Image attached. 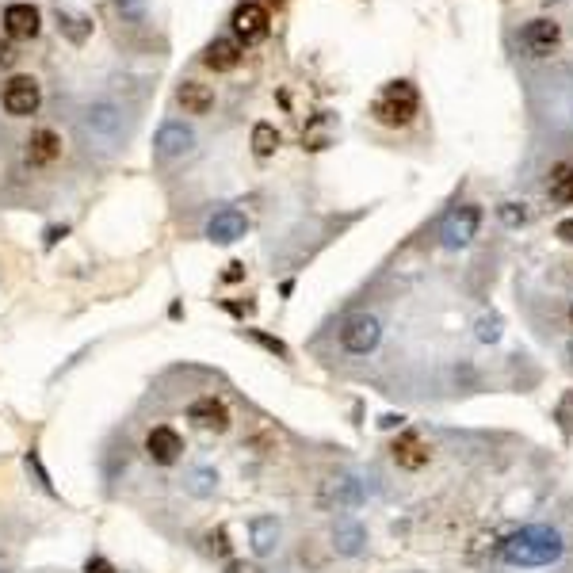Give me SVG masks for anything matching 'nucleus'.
<instances>
[{"label": "nucleus", "mask_w": 573, "mask_h": 573, "mask_svg": "<svg viewBox=\"0 0 573 573\" xmlns=\"http://www.w3.org/2000/svg\"><path fill=\"white\" fill-rule=\"evenodd\" d=\"M0 104L8 115H16V119H27V115H35L39 104H43V92H39V81L35 77H12L8 85H4V96H0Z\"/></svg>", "instance_id": "nucleus-3"}, {"label": "nucleus", "mask_w": 573, "mask_h": 573, "mask_svg": "<svg viewBox=\"0 0 573 573\" xmlns=\"http://www.w3.org/2000/svg\"><path fill=\"white\" fill-rule=\"evenodd\" d=\"M58 157H62L58 130H50V127L31 130V138H27V165H31V169H46V165H54Z\"/></svg>", "instance_id": "nucleus-7"}, {"label": "nucleus", "mask_w": 573, "mask_h": 573, "mask_svg": "<svg viewBox=\"0 0 573 573\" xmlns=\"http://www.w3.org/2000/svg\"><path fill=\"white\" fill-rule=\"evenodd\" d=\"M360 547H363L360 524H340L337 528V551L340 554H360Z\"/></svg>", "instance_id": "nucleus-21"}, {"label": "nucleus", "mask_w": 573, "mask_h": 573, "mask_svg": "<svg viewBox=\"0 0 573 573\" xmlns=\"http://www.w3.org/2000/svg\"><path fill=\"white\" fill-rule=\"evenodd\" d=\"M276 539H279V524L272 516L253 520V551L256 554H272L276 551Z\"/></svg>", "instance_id": "nucleus-18"}, {"label": "nucleus", "mask_w": 573, "mask_h": 573, "mask_svg": "<svg viewBox=\"0 0 573 573\" xmlns=\"http://www.w3.org/2000/svg\"><path fill=\"white\" fill-rule=\"evenodd\" d=\"M188 421H195L199 428L226 432V428H230V409H226V402H222V398L207 394V398H195V402L188 405Z\"/></svg>", "instance_id": "nucleus-10"}, {"label": "nucleus", "mask_w": 573, "mask_h": 573, "mask_svg": "<svg viewBox=\"0 0 573 573\" xmlns=\"http://www.w3.org/2000/svg\"><path fill=\"white\" fill-rule=\"evenodd\" d=\"M85 573H115V566H111L107 558H100V554H96V558H88V562H85Z\"/></svg>", "instance_id": "nucleus-24"}, {"label": "nucleus", "mask_w": 573, "mask_h": 573, "mask_svg": "<svg viewBox=\"0 0 573 573\" xmlns=\"http://www.w3.org/2000/svg\"><path fill=\"white\" fill-rule=\"evenodd\" d=\"M279 149V130L272 123H256L253 127V153L256 157H272Z\"/></svg>", "instance_id": "nucleus-20"}, {"label": "nucleus", "mask_w": 573, "mask_h": 573, "mask_svg": "<svg viewBox=\"0 0 573 573\" xmlns=\"http://www.w3.org/2000/svg\"><path fill=\"white\" fill-rule=\"evenodd\" d=\"M146 455L157 463V467H172V463H180V455H184V436L169 425H157L146 432Z\"/></svg>", "instance_id": "nucleus-4"}, {"label": "nucleus", "mask_w": 573, "mask_h": 573, "mask_svg": "<svg viewBox=\"0 0 573 573\" xmlns=\"http://www.w3.org/2000/svg\"><path fill=\"white\" fill-rule=\"evenodd\" d=\"M249 337L260 344V348H268L272 356H279V360H287V344L283 340H276V337H268V333H256V329H249Z\"/></svg>", "instance_id": "nucleus-22"}, {"label": "nucleus", "mask_w": 573, "mask_h": 573, "mask_svg": "<svg viewBox=\"0 0 573 573\" xmlns=\"http://www.w3.org/2000/svg\"><path fill=\"white\" fill-rule=\"evenodd\" d=\"M394 463L402 470L428 467V444L417 432H405V436H398V444H394Z\"/></svg>", "instance_id": "nucleus-14"}, {"label": "nucleus", "mask_w": 573, "mask_h": 573, "mask_svg": "<svg viewBox=\"0 0 573 573\" xmlns=\"http://www.w3.org/2000/svg\"><path fill=\"white\" fill-rule=\"evenodd\" d=\"M382 329L375 318H367V314H360V318H352L344 329H340V344L352 352V356H367V352H375V344H379Z\"/></svg>", "instance_id": "nucleus-5"}, {"label": "nucleus", "mask_w": 573, "mask_h": 573, "mask_svg": "<svg viewBox=\"0 0 573 573\" xmlns=\"http://www.w3.org/2000/svg\"><path fill=\"white\" fill-rule=\"evenodd\" d=\"M570 325H573V302H570Z\"/></svg>", "instance_id": "nucleus-27"}, {"label": "nucleus", "mask_w": 573, "mask_h": 573, "mask_svg": "<svg viewBox=\"0 0 573 573\" xmlns=\"http://www.w3.org/2000/svg\"><path fill=\"white\" fill-rule=\"evenodd\" d=\"M417 111H421V96H417V88L409 85V81H390V85L375 96V104H371V119L382 123V127H405V123H413V115H417Z\"/></svg>", "instance_id": "nucleus-2"}, {"label": "nucleus", "mask_w": 573, "mask_h": 573, "mask_svg": "<svg viewBox=\"0 0 573 573\" xmlns=\"http://www.w3.org/2000/svg\"><path fill=\"white\" fill-rule=\"evenodd\" d=\"M245 234H249V218L241 211H234V207L218 211L211 222H207V237H211L214 245H234V241H241Z\"/></svg>", "instance_id": "nucleus-8"}, {"label": "nucleus", "mask_w": 573, "mask_h": 573, "mask_svg": "<svg viewBox=\"0 0 573 573\" xmlns=\"http://www.w3.org/2000/svg\"><path fill=\"white\" fill-rule=\"evenodd\" d=\"M547 195L554 203H573V161L554 165L551 180H547Z\"/></svg>", "instance_id": "nucleus-17"}, {"label": "nucleus", "mask_w": 573, "mask_h": 573, "mask_svg": "<svg viewBox=\"0 0 573 573\" xmlns=\"http://www.w3.org/2000/svg\"><path fill=\"white\" fill-rule=\"evenodd\" d=\"M4 31L12 39H35L39 35V8H31V4H8L4 8Z\"/></svg>", "instance_id": "nucleus-13"}, {"label": "nucleus", "mask_w": 573, "mask_h": 573, "mask_svg": "<svg viewBox=\"0 0 573 573\" xmlns=\"http://www.w3.org/2000/svg\"><path fill=\"white\" fill-rule=\"evenodd\" d=\"M558 554H562V535L554 528H543V524H531V528L516 531V535L505 539V547H501V558H505L509 566H520V570L551 566Z\"/></svg>", "instance_id": "nucleus-1"}, {"label": "nucleus", "mask_w": 573, "mask_h": 573, "mask_svg": "<svg viewBox=\"0 0 573 573\" xmlns=\"http://www.w3.org/2000/svg\"><path fill=\"white\" fill-rule=\"evenodd\" d=\"M501 218H505V226H524L528 211H524V203H505V207H501Z\"/></svg>", "instance_id": "nucleus-23"}, {"label": "nucleus", "mask_w": 573, "mask_h": 573, "mask_svg": "<svg viewBox=\"0 0 573 573\" xmlns=\"http://www.w3.org/2000/svg\"><path fill=\"white\" fill-rule=\"evenodd\" d=\"M88 130H96V134H104V138H115L119 134V115H115V107H92L88 111Z\"/></svg>", "instance_id": "nucleus-19"}, {"label": "nucleus", "mask_w": 573, "mask_h": 573, "mask_svg": "<svg viewBox=\"0 0 573 573\" xmlns=\"http://www.w3.org/2000/svg\"><path fill=\"white\" fill-rule=\"evenodd\" d=\"M554 234L562 237V241H573V218H566V222H558V230Z\"/></svg>", "instance_id": "nucleus-25"}, {"label": "nucleus", "mask_w": 573, "mask_h": 573, "mask_svg": "<svg viewBox=\"0 0 573 573\" xmlns=\"http://www.w3.org/2000/svg\"><path fill=\"white\" fill-rule=\"evenodd\" d=\"M478 226H482V211H478L474 203L459 207V211L444 222V245L447 249H463V245H470V237L478 234Z\"/></svg>", "instance_id": "nucleus-6"}, {"label": "nucleus", "mask_w": 573, "mask_h": 573, "mask_svg": "<svg viewBox=\"0 0 573 573\" xmlns=\"http://www.w3.org/2000/svg\"><path fill=\"white\" fill-rule=\"evenodd\" d=\"M234 31L237 39H245V43H256V39H264L268 35V12H264V4H241L234 12Z\"/></svg>", "instance_id": "nucleus-11"}, {"label": "nucleus", "mask_w": 573, "mask_h": 573, "mask_svg": "<svg viewBox=\"0 0 573 573\" xmlns=\"http://www.w3.org/2000/svg\"><path fill=\"white\" fill-rule=\"evenodd\" d=\"M176 104L184 107L188 115H207V111L214 107V88L199 85V81H184L180 92H176Z\"/></svg>", "instance_id": "nucleus-16"}, {"label": "nucleus", "mask_w": 573, "mask_h": 573, "mask_svg": "<svg viewBox=\"0 0 573 573\" xmlns=\"http://www.w3.org/2000/svg\"><path fill=\"white\" fill-rule=\"evenodd\" d=\"M191 146H195V134H191L184 123H165V127L157 130V157H161V161L184 157Z\"/></svg>", "instance_id": "nucleus-12"}, {"label": "nucleus", "mask_w": 573, "mask_h": 573, "mask_svg": "<svg viewBox=\"0 0 573 573\" xmlns=\"http://www.w3.org/2000/svg\"><path fill=\"white\" fill-rule=\"evenodd\" d=\"M241 276H245V264H230V272H226L222 279H226V283H237Z\"/></svg>", "instance_id": "nucleus-26"}, {"label": "nucleus", "mask_w": 573, "mask_h": 573, "mask_svg": "<svg viewBox=\"0 0 573 573\" xmlns=\"http://www.w3.org/2000/svg\"><path fill=\"white\" fill-rule=\"evenodd\" d=\"M558 39H562V27L554 20H531L528 27L520 31V46H524L528 54H535V58L551 54L554 46H558Z\"/></svg>", "instance_id": "nucleus-9"}, {"label": "nucleus", "mask_w": 573, "mask_h": 573, "mask_svg": "<svg viewBox=\"0 0 573 573\" xmlns=\"http://www.w3.org/2000/svg\"><path fill=\"white\" fill-rule=\"evenodd\" d=\"M237 62H241L237 39H214V43L207 46V54H203V65L214 69V73H230V69H237Z\"/></svg>", "instance_id": "nucleus-15"}]
</instances>
